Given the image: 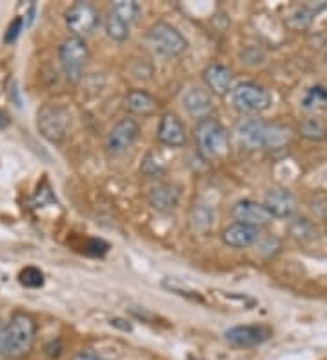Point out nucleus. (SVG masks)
<instances>
[{"instance_id":"nucleus-1","label":"nucleus","mask_w":327,"mask_h":360,"mask_svg":"<svg viewBox=\"0 0 327 360\" xmlns=\"http://www.w3.org/2000/svg\"><path fill=\"white\" fill-rule=\"evenodd\" d=\"M238 139L240 142L251 150L257 148H282L289 142L291 135L289 129L278 126V124H271L260 119H249L238 126Z\"/></svg>"},{"instance_id":"nucleus-2","label":"nucleus","mask_w":327,"mask_h":360,"mask_svg":"<svg viewBox=\"0 0 327 360\" xmlns=\"http://www.w3.org/2000/svg\"><path fill=\"white\" fill-rule=\"evenodd\" d=\"M37 335V324L27 313H15L11 321L6 324L4 352L2 356L17 359L30 353Z\"/></svg>"},{"instance_id":"nucleus-3","label":"nucleus","mask_w":327,"mask_h":360,"mask_svg":"<svg viewBox=\"0 0 327 360\" xmlns=\"http://www.w3.org/2000/svg\"><path fill=\"white\" fill-rule=\"evenodd\" d=\"M195 141L202 157L210 160L222 157L229 150V136L226 128L213 117L198 120L195 126Z\"/></svg>"},{"instance_id":"nucleus-4","label":"nucleus","mask_w":327,"mask_h":360,"mask_svg":"<svg viewBox=\"0 0 327 360\" xmlns=\"http://www.w3.org/2000/svg\"><path fill=\"white\" fill-rule=\"evenodd\" d=\"M148 44L164 57H179L188 49V40L174 26L167 22L153 24L148 31Z\"/></svg>"},{"instance_id":"nucleus-5","label":"nucleus","mask_w":327,"mask_h":360,"mask_svg":"<svg viewBox=\"0 0 327 360\" xmlns=\"http://www.w3.org/2000/svg\"><path fill=\"white\" fill-rule=\"evenodd\" d=\"M231 102L242 113H260L271 105V95L258 84L242 82L231 89Z\"/></svg>"},{"instance_id":"nucleus-6","label":"nucleus","mask_w":327,"mask_h":360,"mask_svg":"<svg viewBox=\"0 0 327 360\" xmlns=\"http://www.w3.org/2000/svg\"><path fill=\"white\" fill-rule=\"evenodd\" d=\"M70 128V113L64 105L46 104L39 110V129L51 142H60Z\"/></svg>"},{"instance_id":"nucleus-7","label":"nucleus","mask_w":327,"mask_h":360,"mask_svg":"<svg viewBox=\"0 0 327 360\" xmlns=\"http://www.w3.org/2000/svg\"><path fill=\"white\" fill-rule=\"evenodd\" d=\"M58 55H60V64L64 68L65 77L70 80H79V77L82 75L84 66H86L87 57H89L87 44L84 42V39H80V37L65 39L62 42L60 49H58Z\"/></svg>"},{"instance_id":"nucleus-8","label":"nucleus","mask_w":327,"mask_h":360,"mask_svg":"<svg viewBox=\"0 0 327 360\" xmlns=\"http://www.w3.org/2000/svg\"><path fill=\"white\" fill-rule=\"evenodd\" d=\"M65 26L73 31V37L82 39L98 27V11L87 2H77L65 11Z\"/></svg>"},{"instance_id":"nucleus-9","label":"nucleus","mask_w":327,"mask_h":360,"mask_svg":"<svg viewBox=\"0 0 327 360\" xmlns=\"http://www.w3.org/2000/svg\"><path fill=\"white\" fill-rule=\"evenodd\" d=\"M224 337H226L227 342L236 347H255L267 342L273 337V330L262 324L235 326L231 330H227Z\"/></svg>"},{"instance_id":"nucleus-10","label":"nucleus","mask_w":327,"mask_h":360,"mask_svg":"<svg viewBox=\"0 0 327 360\" xmlns=\"http://www.w3.org/2000/svg\"><path fill=\"white\" fill-rule=\"evenodd\" d=\"M140 128L139 124L133 119H122L120 122L115 126L108 135V141H105V148H108L109 153L120 155L133 146V142L139 139Z\"/></svg>"},{"instance_id":"nucleus-11","label":"nucleus","mask_w":327,"mask_h":360,"mask_svg":"<svg viewBox=\"0 0 327 360\" xmlns=\"http://www.w3.org/2000/svg\"><path fill=\"white\" fill-rule=\"evenodd\" d=\"M231 215L236 222L253 226V228L266 226L273 220V215L266 210V206L255 202V200H238V202L233 206Z\"/></svg>"},{"instance_id":"nucleus-12","label":"nucleus","mask_w":327,"mask_h":360,"mask_svg":"<svg viewBox=\"0 0 327 360\" xmlns=\"http://www.w3.org/2000/svg\"><path fill=\"white\" fill-rule=\"evenodd\" d=\"M264 206L269 211L273 219H289L297 211V198L286 188H273L266 195Z\"/></svg>"},{"instance_id":"nucleus-13","label":"nucleus","mask_w":327,"mask_h":360,"mask_svg":"<svg viewBox=\"0 0 327 360\" xmlns=\"http://www.w3.org/2000/svg\"><path fill=\"white\" fill-rule=\"evenodd\" d=\"M157 139L160 144L169 148H182L186 144V128L174 113H166L158 124Z\"/></svg>"},{"instance_id":"nucleus-14","label":"nucleus","mask_w":327,"mask_h":360,"mask_svg":"<svg viewBox=\"0 0 327 360\" xmlns=\"http://www.w3.org/2000/svg\"><path fill=\"white\" fill-rule=\"evenodd\" d=\"M258 237H260L258 228L242 224V222H235V224L227 226L222 231L224 244L229 248H235V250H244V248L253 246L255 242L258 240Z\"/></svg>"},{"instance_id":"nucleus-15","label":"nucleus","mask_w":327,"mask_h":360,"mask_svg":"<svg viewBox=\"0 0 327 360\" xmlns=\"http://www.w3.org/2000/svg\"><path fill=\"white\" fill-rule=\"evenodd\" d=\"M204 82L214 95L224 97L233 89V73L222 64H210L204 70Z\"/></svg>"},{"instance_id":"nucleus-16","label":"nucleus","mask_w":327,"mask_h":360,"mask_svg":"<svg viewBox=\"0 0 327 360\" xmlns=\"http://www.w3.org/2000/svg\"><path fill=\"white\" fill-rule=\"evenodd\" d=\"M179 202L180 189L173 184L162 182V184H157L149 191V204L157 211H162V213L173 211L174 207L179 206Z\"/></svg>"},{"instance_id":"nucleus-17","label":"nucleus","mask_w":327,"mask_h":360,"mask_svg":"<svg viewBox=\"0 0 327 360\" xmlns=\"http://www.w3.org/2000/svg\"><path fill=\"white\" fill-rule=\"evenodd\" d=\"M184 108H186V111H188L191 117H195V119L198 120L210 117L211 110H213L210 93L200 88L189 89V91L184 95Z\"/></svg>"},{"instance_id":"nucleus-18","label":"nucleus","mask_w":327,"mask_h":360,"mask_svg":"<svg viewBox=\"0 0 327 360\" xmlns=\"http://www.w3.org/2000/svg\"><path fill=\"white\" fill-rule=\"evenodd\" d=\"M155 98L146 91H140V89H135V91H131L129 95L126 97V110L131 111V113L135 115H148L155 110Z\"/></svg>"},{"instance_id":"nucleus-19","label":"nucleus","mask_w":327,"mask_h":360,"mask_svg":"<svg viewBox=\"0 0 327 360\" xmlns=\"http://www.w3.org/2000/svg\"><path fill=\"white\" fill-rule=\"evenodd\" d=\"M111 13L117 15L122 22H126L129 26L140 13V6L133 0H118V2H113L111 6Z\"/></svg>"},{"instance_id":"nucleus-20","label":"nucleus","mask_w":327,"mask_h":360,"mask_svg":"<svg viewBox=\"0 0 327 360\" xmlns=\"http://www.w3.org/2000/svg\"><path fill=\"white\" fill-rule=\"evenodd\" d=\"M105 31H108L109 39L117 40V42H122L129 35V26L126 22H122L117 15H113L109 11L108 18H105Z\"/></svg>"},{"instance_id":"nucleus-21","label":"nucleus","mask_w":327,"mask_h":360,"mask_svg":"<svg viewBox=\"0 0 327 360\" xmlns=\"http://www.w3.org/2000/svg\"><path fill=\"white\" fill-rule=\"evenodd\" d=\"M18 281L24 288H30V290H37V288H42L44 285V273L40 271L35 266H27L20 271L18 275Z\"/></svg>"},{"instance_id":"nucleus-22","label":"nucleus","mask_w":327,"mask_h":360,"mask_svg":"<svg viewBox=\"0 0 327 360\" xmlns=\"http://www.w3.org/2000/svg\"><path fill=\"white\" fill-rule=\"evenodd\" d=\"M314 11L309 8H298L295 9L288 18V24L293 27V30H305L313 22Z\"/></svg>"},{"instance_id":"nucleus-23","label":"nucleus","mask_w":327,"mask_h":360,"mask_svg":"<svg viewBox=\"0 0 327 360\" xmlns=\"http://www.w3.org/2000/svg\"><path fill=\"white\" fill-rule=\"evenodd\" d=\"M300 135L305 139H311V141H322V139H326L327 131L326 126L320 120L309 119L300 126Z\"/></svg>"},{"instance_id":"nucleus-24","label":"nucleus","mask_w":327,"mask_h":360,"mask_svg":"<svg viewBox=\"0 0 327 360\" xmlns=\"http://www.w3.org/2000/svg\"><path fill=\"white\" fill-rule=\"evenodd\" d=\"M311 226L307 224V222H305L304 219L302 220H297V222H293V226H291V233H293V237H297V238H305L307 237V233H311Z\"/></svg>"},{"instance_id":"nucleus-25","label":"nucleus","mask_w":327,"mask_h":360,"mask_svg":"<svg viewBox=\"0 0 327 360\" xmlns=\"http://www.w3.org/2000/svg\"><path fill=\"white\" fill-rule=\"evenodd\" d=\"M22 26H24V20H22L20 17L15 18L13 24L8 27V33H6V42H15L17 40V37L20 35V31H22Z\"/></svg>"},{"instance_id":"nucleus-26","label":"nucleus","mask_w":327,"mask_h":360,"mask_svg":"<svg viewBox=\"0 0 327 360\" xmlns=\"http://www.w3.org/2000/svg\"><path fill=\"white\" fill-rule=\"evenodd\" d=\"M108 244L104 240H89V246H87V253H91V255H104L105 251H108Z\"/></svg>"},{"instance_id":"nucleus-27","label":"nucleus","mask_w":327,"mask_h":360,"mask_svg":"<svg viewBox=\"0 0 327 360\" xmlns=\"http://www.w3.org/2000/svg\"><path fill=\"white\" fill-rule=\"evenodd\" d=\"M71 360H104V359L93 352H79L77 355H73V359Z\"/></svg>"},{"instance_id":"nucleus-28","label":"nucleus","mask_w":327,"mask_h":360,"mask_svg":"<svg viewBox=\"0 0 327 360\" xmlns=\"http://www.w3.org/2000/svg\"><path fill=\"white\" fill-rule=\"evenodd\" d=\"M4 337H6V322L0 321V355L4 352Z\"/></svg>"},{"instance_id":"nucleus-29","label":"nucleus","mask_w":327,"mask_h":360,"mask_svg":"<svg viewBox=\"0 0 327 360\" xmlns=\"http://www.w3.org/2000/svg\"><path fill=\"white\" fill-rule=\"evenodd\" d=\"M8 124H9L8 115H6V113H2V111H0V129H4L6 126H8Z\"/></svg>"},{"instance_id":"nucleus-30","label":"nucleus","mask_w":327,"mask_h":360,"mask_svg":"<svg viewBox=\"0 0 327 360\" xmlns=\"http://www.w3.org/2000/svg\"><path fill=\"white\" fill-rule=\"evenodd\" d=\"M326 182H327V175H326Z\"/></svg>"},{"instance_id":"nucleus-31","label":"nucleus","mask_w":327,"mask_h":360,"mask_svg":"<svg viewBox=\"0 0 327 360\" xmlns=\"http://www.w3.org/2000/svg\"><path fill=\"white\" fill-rule=\"evenodd\" d=\"M326 60H327V57H326Z\"/></svg>"}]
</instances>
